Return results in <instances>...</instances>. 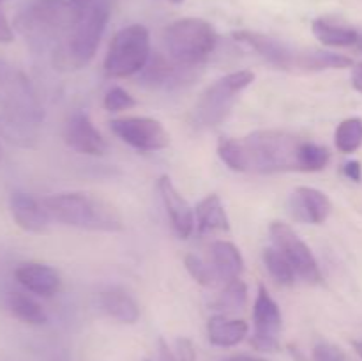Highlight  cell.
<instances>
[{
	"instance_id": "1",
	"label": "cell",
	"mask_w": 362,
	"mask_h": 361,
	"mask_svg": "<svg viewBox=\"0 0 362 361\" xmlns=\"http://www.w3.org/2000/svg\"><path fill=\"white\" fill-rule=\"evenodd\" d=\"M218 156L233 172H320L331 152L324 145L281 130H258L243 138H221Z\"/></svg>"
},
{
	"instance_id": "2",
	"label": "cell",
	"mask_w": 362,
	"mask_h": 361,
	"mask_svg": "<svg viewBox=\"0 0 362 361\" xmlns=\"http://www.w3.org/2000/svg\"><path fill=\"white\" fill-rule=\"evenodd\" d=\"M233 38L239 42L250 46L262 59L283 71L315 73V71L352 67V59L341 55V53L320 52V50H317V52H300V50H293L286 42L271 38L267 34H262V32L237 30L233 32Z\"/></svg>"
},
{
	"instance_id": "3",
	"label": "cell",
	"mask_w": 362,
	"mask_h": 361,
	"mask_svg": "<svg viewBox=\"0 0 362 361\" xmlns=\"http://www.w3.org/2000/svg\"><path fill=\"white\" fill-rule=\"evenodd\" d=\"M110 11L108 0H94L78 14L67 38L59 42L53 53V64L59 69L76 71L90 64L108 25Z\"/></svg>"
},
{
	"instance_id": "4",
	"label": "cell",
	"mask_w": 362,
	"mask_h": 361,
	"mask_svg": "<svg viewBox=\"0 0 362 361\" xmlns=\"http://www.w3.org/2000/svg\"><path fill=\"white\" fill-rule=\"evenodd\" d=\"M42 204L53 222L74 229L119 232L124 227L122 216L112 204L88 193H55L46 197Z\"/></svg>"
},
{
	"instance_id": "5",
	"label": "cell",
	"mask_w": 362,
	"mask_h": 361,
	"mask_svg": "<svg viewBox=\"0 0 362 361\" xmlns=\"http://www.w3.org/2000/svg\"><path fill=\"white\" fill-rule=\"evenodd\" d=\"M168 57L186 67H198L209 59L218 45V34L209 21L202 18H182L165 30Z\"/></svg>"
},
{
	"instance_id": "6",
	"label": "cell",
	"mask_w": 362,
	"mask_h": 361,
	"mask_svg": "<svg viewBox=\"0 0 362 361\" xmlns=\"http://www.w3.org/2000/svg\"><path fill=\"white\" fill-rule=\"evenodd\" d=\"M81 11L66 0H37L16 18V27L35 45H46L69 32Z\"/></svg>"
},
{
	"instance_id": "7",
	"label": "cell",
	"mask_w": 362,
	"mask_h": 361,
	"mask_svg": "<svg viewBox=\"0 0 362 361\" xmlns=\"http://www.w3.org/2000/svg\"><path fill=\"white\" fill-rule=\"evenodd\" d=\"M255 80L253 71H233L209 85L194 105L193 117L197 126L214 127L219 126L228 117L233 103L244 88L250 87Z\"/></svg>"
},
{
	"instance_id": "8",
	"label": "cell",
	"mask_w": 362,
	"mask_h": 361,
	"mask_svg": "<svg viewBox=\"0 0 362 361\" xmlns=\"http://www.w3.org/2000/svg\"><path fill=\"white\" fill-rule=\"evenodd\" d=\"M0 106L2 112L39 126L45 108L27 74L9 60L0 59Z\"/></svg>"
},
{
	"instance_id": "9",
	"label": "cell",
	"mask_w": 362,
	"mask_h": 361,
	"mask_svg": "<svg viewBox=\"0 0 362 361\" xmlns=\"http://www.w3.org/2000/svg\"><path fill=\"white\" fill-rule=\"evenodd\" d=\"M151 59V35L144 25H129L113 35L105 57V71L112 78L140 73Z\"/></svg>"
},
{
	"instance_id": "10",
	"label": "cell",
	"mask_w": 362,
	"mask_h": 361,
	"mask_svg": "<svg viewBox=\"0 0 362 361\" xmlns=\"http://www.w3.org/2000/svg\"><path fill=\"white\" fill-rule=\"evenodd\" d=\"M269 232H271L274 246L285 255L299 278H303L306 283H311V285L322 283V273L317 258L311 253L310 246L297 236L292 227L281 222H272Z\"/></svg>"
},
{
	"instance_id": "11",
	"label": "cell",
	"mask_w": 362,
	"mask_h": 361,
	"mask_svg": "<svg viewBox=\"0 0 362 361\" xmlns=\"http://www.w3.org/2000/svg\"><path fill=\"white\" fill-rule=\"evenodd\" d=\"M110 130L136 151H161L170 144V133L152 117H120L110 120Z\"/></svg>"
},
{
	"instance_id": "12",
	"label": "cell",
	"mask_w": 362,
	"mask_h": 361,
	"mask_svg": "<svg viewBox=\"0 0 362 361\" xmlns=\"http://www.w3.org/2000/svg\"><path fill=\"white\" fill-rule=\"evenodd\" d=\"M253 324L255 333L250 340L251 345L260 353H278L283 317L278 303L272 299L265 285H258V294L253 308Z\"/></svg>"
},
{
	"instance_id": "13",
	"label": "cell",
	"mask_w": 362,
	"mask_h": 361,
	"mask_svg": "<svg viewBox=\"0 0 362 361\" xmlns=\"http://www.w3.org/2000/svg\"><path fill=\"white\" fill-rule=\"evenodd\" d=\"M194 67H186L175 62L172 57L166 59L161 53L151 55L147 66L140 71V81L152 88H173L193 80Z\"/></svg>"
},
{
	"instance_id": "14",
	"label": "cell",
	"mask_w": 362,
	"mask_h": 361,
	"mask_svg": "<svg viewBox=\"0 0 362 361\" xmlns=\"http://www.w3.org/2000/svg\"><path fill=\"white\" fill-rule=\"evenodd\" d=\"M66 144L78 154L105 156L108 144L85 112H74L66 124Z\"/></svg>"
},
{
	"instance_id": "15",
	"label": "cell",
	"mask_w": 362,
	"mask_h": 361,
	"mask_svg": "<svg viewBox=\"0 0 362 361\" xmlns=\"http://www.w3.org/2000/svg\"><path fill=\"white\" fill-rule=\"evenodd\" d=\"M288 209L296 222L320 225L331 214L332 204L324 191L317 188L299 186L290 195Z\"/></svg>"
},
{
	"instance_id": "16",
	"label": "cell",
	"mask_w": 362,
	"mask_h": 361,
	"mask_svg": "<svg viewBox=\"0 0 362 361\" xmlns=\"http://www.w3.org/2000/svg\"><path fill=\"white\" fill-rule=\"evenodd\" d=\"M9 211L14 223L30 234H46L49 230V218L42 200L25 191H13L9 197Z\"/></svg>"
},
{
	"instance_id": "17",
	"label": "cell",
	"mask_w": 362,
	"mask_h": 361,
	"mask_svg": "<svg viewBox=\"0 0 362 361\" xmlns=\"http://www.w3.org/2000/svg\"><path fill=\"white\" fill-rule=\"evenodd\" d=\"M158 191L159 195H161L166 214H168L177 236L182 237V239L189 237L194 229V223H197L194 222V211L191 209V205L187 204L186 198L177 191V188L173 186L172 179H170L168 176L159 177Z\"/></svg>"
},
{
	"instance_id": "18",
	"label": "cell",
	"mask_w": 362,
	"mask_h": 361,
	"mask_svg": "<svg viewBox=\"0 0 362 361\" xmlns=\"http://www.w3.org/2000/svg\"><path fill=\"white\" fill-rule=\"evenodd\" d=\"M14 278L28 292L41 297L55 296L62 287V278L59 271L48 264L41 262H25L18 265L14 271Z\"/></svg>"
},
{
	"instance_id": "19",
	"label": "cell",
	"mask_w": 362,
	"mask_h": 361,
	"mask_svg": "<svg viewBox=\"0 0 362 361\" xmlns=\"http://www.w3.org/2000/svg\"><path fill=\"white\" fill-rule=\"evenodd\" d=\"M98 304L103 314L122 324H134L140 319V306L122 287H108L101 290L98 296Z\"/></svg>"
},
{
	"instance_id": "20",
	"label": "cell",
	"mask_w": 362,
	"mask_h": 361,
	"mask_svg": "<svg viewBox=\"0 0 362 361\" xmlns=\"http://www.w3.org/2000/svg\"><path fill=\"white\" fill-rule=\"evenodd\" d=\"M211 265L214 268L219 282L228 283L232 280L240 278V275H243V253L230 241H214L211 244Z\"/></svg>"
},
{
	"instance_id": "21",
	"label": "cell",
	"mask_w": 362,
	"mask_h": 361,
	"mask_svg": "<svg viewBox=\"0 0 362 361\" xmlns=\"http://www.w3.org/2000/svg\"><path fill=\"white\" fill-rule=\"evenodd\" d=\"M194 222L200 234L228 232L230 219L219 195L211 193L204 200H200L194 211Z\"/></svg>"
},
{
	"instance_id": "22",
	"label": "cell",
	"mask_w": 362,
	"mask_h": 361,
	"mask_svg": "<svg viewBox=\"0 0 362 361\" xmlns=\"http://www.w3.org/2000/svg\"><path fill=\"white\" fill-rule=\"evenodd\" d=\"M250 326L243 319H228L226 315H214L207 322L209 342L216 347H233L247 336Z\"/></svg>"
},
{
	"instance_id": "23",
	"label": "cell",
	"mask_w": 362,
	"mask_h": 361,
	"mask_svg": "<svg viewBox=\"0 0 362 361\" xmlns=\"http://www.w3.org/2000/svg\"><path fill=\"white\" fill-rule=\"evenodd\" d=\"M6 308L14 319H18L23 324L42 326L48 322V315H46L45 308L34 297L25 292L13 290V292L7 294Z\"/></svg>"
},
{
	"instance_id": "24",
	"label": "cell",
	"mask_w": 362,
	"mask_h": 361,
	"mask_svg": "<svg viewBox=\"0 0 362 361\" xmlns=\"http://www.w3.org/2000/svg\"><path fill=\"white\" fill-rule=\"evenodd\" d=\"M35 130H37V126H34V124L9 115L6 112H0V138H4L7 144L25 149L34 147L35 142H37Z\"/></svg>"
},
{
	"instance_id": "25",
	"label": "cell",
	"mask_w": 362,
	"mask_h": 361,
	"mask_svg": "<svg viewBox=\"0 0 362 361\" xmlns=\"http://www.w3.org/2000/svg\"><path fill=\"white\" fill-rule=\"evenodd\" d=\"M311 30L318 41L327 46H354L357 45V39H359V32L356 28L336 23L327 18L315 20L311 23Z\"/></svg>"
},
{
	"instance_id": "26",
	"label": "cell",
	"mask_w": 362,
	"mask_h": 361,
	"mask_svg": "<svg viewBox=\"0 0 362 361\" xmlns=\"http://www.w3.org/2000/svg\"><path fill=\"white\" fill-rule=\"evenodd\" d=\"M262 258H264V264L267 268L269 275L276 280V283L285 287H290L296 283V271H293L292 264L286 260V257L278 248H265L264 253H262Z\"/></svg>"
},
{
	"instance_id": "27",
	"label": "cell",
	"mask_w": 362,
	"mask_h": 361,
	"mask_svg": "<svg viewBox=\"0 0 362 361\" xmlns=\"http://www.w3.org/2000/svg\"><path fill=\"white\" fill-rule=\"evenodd\" d=\"M247 301V287L240 278L232 280V282L225 283V289L219 294L218 299L214 301L216 310L223 311V315L235 314V311L243 310L246 306Z\"/></svg>"
},
{
	"instance_id": "28",
	"label": "cell",
	"mask_w": 362,
	"mask_h": 361,
	"mask_svg": "<svg viewBox=\"0 0 362 361\" xmlns=\"http://www.w3.org/2000/svg\"><path fill=\"white\" fill-rule=\"evenodd\" d=\"M336 147L345 154H352L362 145V119L350 117L338 126L334 133Z\"/></svg>"
},
{
	"instance_id": "29",
	"label": "cell",
	"mask_w": 362,
	"mask_h": 361,
	"mask_svg": "<svg viewBox=\"0 0 362 361\" xmlns=\"http://www.w3.org/2000/svg\"><path fill=\"white\" fill-rule=\"evenodd\" d=\"M184 265H186L191 278H193L194 282L200 283V285L216 287L219 283L214 268H212L211 264H207V262L202 260L200 257H197V255L187 253L186 257H184Z\"/></svg>"
},
{
	"instance_id": "30",
	"label": "cell",
	"mask_w": 362,
	"mask_h": 361,
	"mask_svg": "<svg viewBox=\"0 0 362 361\" xmlns=\"http://www.w3.org/2000/svg\"><path fill=\"white\" fill-rule=\"evenodd\" d=\"M103 105L108 112H122V110H129L136 106V99L129 92L124 91L122 87H112L106 92Z\"/></svg>"
},
{
	"instance_id": "31",
	"label": "cell",
	"mask_w": 362,
	"mask_h": 361,
	"mask_svg": "<svg viewBox=\"0 0 362 361\" xmlns=\"http://www.w3.org/2000/svg\"><path fill=\"white\" fill-rule=\"evenodd\" d=\"M313 361H346L345 353L341 347L334 345L329 342H320L313 347V354H311Z\"/></svg>"
},
{
	"instance_id": "32",
	"label": "cell",
	"mask_w": 362,
	"mask_h": 361,
	"mask_svg": "<svg viewBox=\"0 0 362 361\" xmlns=\"http://www.w3.org/2000/svg\"><path fill=\"white\" fill-rule=\"evenodd\" d=\"M177 360L179 361H197V350L189 338H177Z\"/></svg>"
},
{
	"instance_id": "33",
	"label": "cell",
	"mask_w": 362,
	"mask_h": 361,
	"mask_svg": "<svg viewBox=\"0 0 362 361\" xmlns=\"http://www.w3.org/2000/svg\"><path fill=\"white\" fill-rule=\"evenodd\" d=\"M14 41V30L11 23L7 21L6 14L0 9V45H9Z\"/></svg>"
},
{
	"instance_id": "34",
	"label": "cell",
	"mask_w": 362,
	"mask_h": 361,
	"mask_svg": "<svg viewBox=\"0 0 362 361\" xmlns=\"http://www.w3.org/2000/svg\"><path fill=\"white\" fill-rule=\"evenodd\" d=\"M343 173H345L349 179L356 180V183H359L361 177H362V168H361V163L359 161H349L345 163V166H343Z\"/></svg>"
},
{
	"instance_id": "35",
	"label": "cell",
	"mask_w": 362,
	"mask_h": 361,
	"mask_svg": "<svg viewBox=\"0 0 362 361\" xmlns=\"http://www.w3.org/2000/svg\"><path fill=\"white\" fill-rule=\"evenodd\" d=\"M159 357H161V361H179L163 338H159Z\"/></svg>"
},
{
	"instance_id": "36",
	"label": "cell",
	"mask_w": 362,
	"mask_h": 361,
	"mask_svg": "<svg viewBox=\"0 0 362 361\" xmlns=\"http://www.w3.org/2000/svg\"><path fill=\"white\" fill-rule=\"evenodd\" d=\"M352 85L357 92L362 94V62L357 64L352 71Z\"/></svg>"
},
{
	"instance_id": "37",
	"label": "cell",
	"mask_w": 362,
	"mask_h": 361,
	"mask_svg": "<svg viewBox=\"0 0 362 361\" xmlns=\"http://www.w3.org/2000/svg\"><path fill=\"white\" fill-rule=\"evenodd\" d=\"M288 350H290V354H292L293 361H310V357H306V354H304L299 347L288 345Z\"/></svg>"
},
{
	"instance_id": "38",
	"label": "cell",
	"mask_w": 362,
	"mask_h": 361,
	"mask_svg": "<svg viewBox=\"0 0 362 361\" xmlns=\"http://www.w3.org/2000/svg\"><path fill=\"white\" fill-rule=\"evenodd\" d=\"M225 361H267L264 357H257V356H247V354H240V356H232Z\"/></svg>"
},
{
	"instance_id": "39",
	"label": "cell",
	"mask_w": 362,
	"mask_h": 361,
	"mask_svg": "<svg viewBox=\"0 0 362 361\" xmlns=\"http://www.w3.org/2000/svg\"><path fill=\"white\" fill-rule=\"evenodd\" d=\"M71 4H73L74 7H76V9H80V11H83L85 7H88L90 6L92 2H94V0H69Z\"/></svg>"
},
{
	"instance_id": "40",
	"label": "cell",
	"mask_w": 362,
	"mask_h": 361,
	"mask_svg": "<svg viewBox=\"0 0 362 361\" xmlns=\"http://www.w3.org/2000/svg\"><path fill=\"white\" fill-rule=\"evenodd\" d=\"M352 345H354V349H356V353L359 354V357L362 360V342H354Z\"/></svg>"
},
{
	"instance_id": "41",
	"label": "cell",
	"mask_w": 362,
	"mask_h": 361,
	"mask_svg": "<svg viewBox=\"0 0 362 361\" xmlns=\"http://www.w3.org/2000/svg\"><path fill=\"white\" fill-rule=\"evenodd\" d=\"M357 50H359V52H362V34H359V39H357Z\"/></svg>"
},
{
	"instance_id": "42",
	"label": "cell",
	"mask_w": 362,
	"mask_h": 361,
	"mask_svg": "<svg viewBox=\"0 0 362 361\" xmlns=\"http://www.w3.org/2000/svg\"><path fill=\"white\" fill-rule=\"evenodd\" d=\"M170 2H172V4H180V2H184V0H170Z\"/></svg>"
},
{
	"instance_id": "43",
	"label": "cell",
	"mask_w": 362,
	"mask_h": 361,
	"mask_svg": "<svg viewBox=\"0 0 362 361\" xmlns=\"http://www.w3.org/2000/svg\"><path fill=\"white\" fill-rule=\"evenodd\" d=\"M0 158H2V145H0Z\"/></svg>"
},
{
	"instance_id": "44",
	"label": "cell",
	"mask_w": 362,
	"mask_h": 361,
	"mask_svg": "<svg viewBox=\"0 0 362 361\" xmlns=\"http://www.w3.org/2000/svg\"><path fill=\"white\" fill-rule=\"evenodd\" d=\"M144 361H151V360H144Z\"/></svg>"
},
{
	"instance_id": "45",
	"label": "cell",
	"mask_w": 362,
	"mask_h": 361,
	"mask_svg": "<svg viewBox=\"0 0 362 361\" xmlns=\"http://www.w3.org/2000/svg\"><path fill=\"white\" fill-rule=\"evenodd\" d=\"M0 2H4V0H0Z\"/></svg>"
},
{
	"instance_id": "46",
	"label": "cell",
	"mask_w": 362,
	"mask_h": 361,
	"mask_svg": "<svg viewBox=\"0 0 362 361\" xmlns=\"http://www.w3.org/2000/svg\"><path fill=\"white\" fill-rule=\"evenodd\" d=\"M0 4H2V2H0Z\"/></svg>"
}]
</instances>
